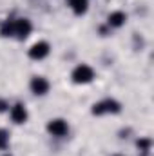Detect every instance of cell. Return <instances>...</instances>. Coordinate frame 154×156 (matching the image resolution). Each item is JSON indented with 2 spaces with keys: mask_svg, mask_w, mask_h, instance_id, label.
Segmentation results:
<instances>
[{
  "mask_svg": "<svg viewBox=\"0 0 154 156\" xmlns=\"http://www.w3.org/2000/svg\"><path fill=\"white\" fill-rule=\"evenodd\" d=\"M9 147V133L5 129H0V151H5Z\"/></svg>",
  "mask_w": 154,
  "mask_h": 156,
  "instance_id": "obj_12",
  "label": "cell"
},
{
  "mask_svg": "<svg viewBox=\"0 0 154 156\" xmlns=\"http://www.w3.org/2000/svg\"><path fill=\"white\" fill-rule=\"evenodd\" d=\"M47 133L54 138H64L69 133V123L64 118H53L47 122Z\"/></svg>",
  "mask_w": 154,
  "mask_h": 156,
  "instance_id": "obj_3",
  "label": "cell"
},
{
  "mask_svg": "<svg viewBox=\"0 0 154 156\" xmlns=\"http://www.w3.org/2000/svg\"><path fill=\"white\" fill-rule=\"evenodd\" d=\"M49 53H51V45H49V42H45V40H38V42H35L31 47H29V51H27V56L31 58V60H44V58H47L49 56Z\"/></svg>",
  "mask_w": 154,
  "mask_h": 156,
  "instance_id": "obj_4",
  "label": "cell"
},
{
  "mask_svg": "<svg viewBox=\"0 0 154 156\" xmlns=\"http://www.w3.org/2000/svg\"><path fill=\"white\" fill-rule=\"evenodd\" d=\"M7 109H9V104H7V100L0 98V113H5Z\"/></svg>",
  "mask_w": 154,
  "mask_h": 156,
  "instance_id": "obj_13",
  "label": "cell"
},
{
  "mask_svg": "<svg viewBox=\"0 0 154 156\" xmlns=\"http://www.w3.org/2000/svg\"><path fill=\"white\" fill-rule=\"evenodd\" d=\"M136 145H138V149H140L142 153H149L152 142H151V138H140V140L136 142Z\"/></svg>",
  "mask_w": 154,
  "mask_h": 156,
  "instance_id": "obj_11",
  "label": "cell"
},
{
  "mask_svg": "<svg viewBox=\"0 0 154 156\" xmlns=\"http://www.w3.org/2000/svg\"><path fill=\"white\" fill-rule=\"evenodd\" d=\"M13 33H15V18L4 20L2 26H0V35L5 37V38H13Z\"/></svg>",
  "mask_w": 154,
  "mask_h": 156,
  "instance_id": "obj_10",
  "label": "cell"
},
{
  "mask_svg": "<svg viewBox=\"0 0 154 156\" xmlns=\"http://www.w3.org/2000/svg\"><path fill=\"white\" fill-rule=\"evenodd\" d=\"M125 22H127V15L123 11H113L107 16V26L113 27V29H118V27L125 26Z\"/></svg>",
  "mask_w": 154,
  "mask_h": 156,
  "instance_id": "obj_8",
  "label": "cell"
},
{
  "mask_svg": "<svg viewBox=\"0 0 154 156\" xmlns=\"http://www.w3.org/2000/svg\"><path fill=\"white\" fill-rule=\"evenodd\" d=\"M121 111V104L114 98H103L100 102H96L91 109V113L94 116H103V115H118Z\"/></svg>",
  "mask_w": 154,
  "mask_h": 156,
  "instance_id": "obj_1",
  "label": "cell"
},
{
  "mask_svg": "<svg viewBox=\"0 0 154 156\" xmlns=\"http://www.w3.org/2000/svg\"><path fill=\"white\" fill-rule=\"evenodd\" d=\"M9 116H11V120H13L16 125H22V123H26V122H27V118H29V113H27V107H26V104H22V102H16L15 105H11V109H9Z\"/></svg>",
  "mask_w": 154,
  "mask_h": 156,
  "instance_id": "obj_7",
  "label": "cell"
},
{
  "mask_svg": "<svg viewBox=\"0 0 154 156\" xmlns=\"http://www.w3.org/2000/svg\"><path fill=\"white\" fill-rule=\"evenodd\" d=\"M94 75L96 73H94V69L89 64H78L73 69V73H71V80L76 85H85V83H91L94 80Z\"/></svg>",
  "mask_w": 154,
  "mask_h": 156,
  "instance_id": "obj_2",
  "label": "cell"
},
{
  "mask_svg": "<svg viewBox=\"0 0 154 156\" xmlns=\"http://www.w3.org/2000/svg\"><path fill=\"white\" fill-rule=\"evenodd\" d=\"M2 156H11V154H2Z\"/></svg>",
  "mask_w": 154,
  "mask_h": 156,
  "instance_id": "obj_14",
  "label": "cell"
},
{
  "mask_svg": "<svg viewBox=\"0 0 154 156\" xmlns=\"http://www.w3.org/2000/svg\"><path fill=\"white\" fill-rule=\"evenodd\" d=\"M116 156H121V154H116Z\"/></svg>",
  "mask_w": 154,
  "mask_h": 156,
  "instance_id": "obj_15",
  "label": "cell"
},
{
  "mask_svg": "<svg viewBox=\"0 0 154 156\" xmlns=\"http://www.w3.org/2000/svg\"><path fill=\"white\" fill-rule=\"evenodd\" d=\"M33 31V24L29 18H15V33L13 37L18 40H26Z\"/></svg>",
  "mask_w": 154,
  "mask_h": 156,
  "instance_id": "obj_5",
  "label": "cell"
},
{
  "mask_svg": "<svg viewBox=\"0 0 154 156\" xmlns=\"http://www.w3.org/2000/svg\"><path fill=\"white\" fill-rule=\"evenodd\" d=\"M29 89L37 96H45L49 93V89H51V83L45 76H33L31 82H29Z\"/></svg>",
  "mask_w": 154,
  "mask_h": 156,
  "instance_id": "obj_6",
  "label": "cell"
},
{
  "mask_svg": "<svg viewBox=\"0 0 154 156\" xmlns=\"http://www.w3.org/2000/svg\"><path fill=\"white\" fill-rule=\"evenodd\" d=\"M67 5L75 15H83L89 9V0H67Z\"/></svg>",
  "mask_w": 154,
  "mask_h": 156,
  "instance_id": "obj_9",
  "label": "cell"
}]
</instances>
